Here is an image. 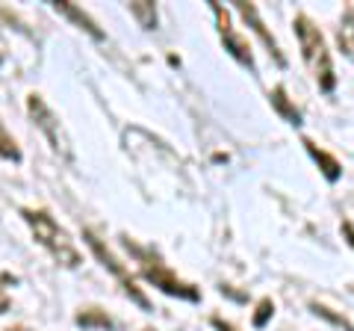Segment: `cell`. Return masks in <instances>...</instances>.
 <instances>
[{"label":"cell","instance_id":"1","mask_svg":"<svg viewBox=\"0 0 354 331\" xmlns=\"http://www.w3.org/2000/svg\"><path fill=\"white\" fill-rule=\"evenodd\" d=\"M292 27H295V36H298V45H301V57L307 62V69L313 71V77L319 80V89H322V92H334L337 77H334L330 53H328V45H325L319 27L307 15H295Z\"/></svg>","mask_w":354,"mask_h":331},{"label":"cell","instance_id":"2","mask_svg":"<svg viewBox=\"0 0 354 331\" xmlns=\"http://www.w3.org/2000/svg\"><path fill=\"white\" fill-rule=\"evenodd\" d=\"M21 216H24V222L32 228V237H36V242L50 251L53 260L62 263V267H68V269L80 267V251L74 249L71 237L57 225V219H53L48 211H30V207H24Z\"/></svg>","mask_w":354,"mask_h":331},{"label":"cell","instance_id":"3","mask_svg":"<svg viewBox=\"0 0 354 331\" xmlns=\"http://www.w3.org/2000/svg\"><path fill=\"white\" fill-rule=\"evenodd\" d=\"M127 246H130V242H127ZM130 249L136 251V258L142 260V275H145V278H148L153 287H160L165 296H177V299H186V302H198V299H201L198 287L180 281V278H177V275H174L169 267H165L160 258H151L148 251H142L139 246H130Z\"/></svg>","mask_w":354,"mask_h":331},{"label":"cell","instance_id":"4","mask_svg":"<svg viewBox=\"0 0 354 331\" xmlns=\"http://www.w3.org/2000/svg\"><path fill=\"white\" fill-rule=\"evenodd\" d=\"M27 109H30L32 121H36V127L41 130L44 136H48L50 148L57 151L62 160H74L71 139L65 136V130H62V125H59V118L53 116V109H50L48 104H44V98H41V95H30V98H27Z\"/></svg>","mask_w":354,"mask_h":331},{"label":"cell","instance_id":"5","mask_svg":"<svg viewBox=\"0 0 354 331\" xmlns=\"http://www.w3.org/2000/svg\"><path fill=\"white\" fill-rule=\"evenodd\" d=\"M83 240H86V246H88V249H92V251H95V258H97V260H101V263H104V267H106V269H109V272H113V275H115V278L121 281V287H124V293L130 296V299H133V302H136V305L142 307V311H151V302H148V296H145V293H142V290H139V287H136V281H133V278H130V275H127V269H124V267H121V260H118V258L113 255V251H109V249L104 246V242H101V240H97V237L92 234V231H83Z\"/></svg>","mask_w":354,"mask_h":331},{"label":"cell","instance_id":"6","mask_svg":"<svg viewBox=\"0 0 354 331\" xmlns=\"http://www.w3.org/2000/svg\"><path fill=\"white\" fill-rule=\"evenodd\" d=\"M209 9H213V15H216L218 36H221V42H225V51H227L236 62H242L245 69H251V71H254V53H251V48H248V42L242 39L234 27H230V15H227V9L221 6V3H216V0H209Z\"/></svg>","mask_w":354,"mask_h":331},{"label":"cell","instance_id":"7","mask_svg":"<svg viewBox=\"0 0 354 331\" xmlns=\"http://www.w3.org/2000/svg\"><path fill=\"white\" fill-rule=\"evenodd\" d=\"M234 3H236V9H239V15L248 21V27H251L254 33H257L260 42H263L266 48H269V53L274 57V62H278L281 69H283V65H286V57L281 53V48H278V42H274V36H272L269 30H266L263 18H260V12H257V6H254V3H245V0H234Z\"/></svg>","mask_w":354,"mask_h":331},{"label":"cell","instance_id":"8","mask_svg":"<svg viewBox=\"0 0 354 331\" xmlns=\"http://www.w3.org/2000/svg\"><path fill=\"white\" fill-rule=\"evenodd\" d=\"M53 9H57V12H62L65 18H71V21H74V24H77V27H80V30H86V33H88V36H92L95 42H104V30H101V27H97V24H95V21H92V18H88V15L83 12V9H80V6H74V3H68V0H57V3H53Z\"/></svg>","mask_w":354,"mask_h":331},{"label":"cell","instance_id":"9","mask_svg":"<svg viewBox=\"0 0 354 331\" xmlns=\"http://www.w3.org/2000/svg\"><path fill=\"white\" fill-rule=\"evenodd\" d=\"M301 145L307 148V154H310V157L316 160V166H319V169H322L325 181H328V184H337V181H339V175H342V166H339L334 157H330L328 151H322V148H319L313 139H301Z\"/></svg>","mask_w":354,"mask_h":331},{"label":"cell","instance_id":"10","mask_svg":"<svg viewBox=\"0 0 354 331\" xmlns=\"http://www.w3.org/2000/svg\"><path fill=\"white\" fill-rule=\"evenodd\" d=\"M337 48L342 57L354 62V9L351 6L342 9V18L337 27Z\"/></svg>","mask_w":354,"mask_h":331},{"label":"cell","instance_id":"11","mask_svg":"<svg viewBox=\"0 0 354 331\" xmlns=\"http://www.w3.org/2000/svg\"><path fill=\"white\" fill-rule=\"evenodd\" d=\"M269 101H272V107H274V113L283 116V121H290L292 127H301V113H298V109L290 104V98H286L283 86H274L272 95H269Z\"/></svg>","mask_w":354,"mask_h":331},{"label":"cell","instance_id":"12","mask_svg":"<svg viewBox=\"0 0 354 331\" xmlns=\"http://www.w3.org/2000/svg\"><path fill=\"white\" fill-rule=\"evenodd\" d=\"M77 325H83V328H104V331L115 328V323L109 319V314L101 311V307H86L83 314H77Z\"/></svg>","mask_w":354,"mask_h":331},{"label":"cell","instance_id":"13","mask_svg":"<svg viewBox=\"0 0 354 331\" xmlns=\"http://www.w3.org/2000/svg\"><path fill=\"white\" fill-rule=\"evenodd\" d=\"M130 15L139 21L142 30H153V27H157V6L148 3V0H136V3H130Z\"/></svg>","mask_w":354,"mask_h":331},{"label":"cell","instance_id":"14","mask_svg":"<svg viewBox=\"0 0 354 331\" xmlns=\"http://www.w3.org/2000/svg\"><path fill=\"white\" fill-rule=\"evenodd\" d=\"M0 157H3V160H12V163L21 160V151H18V145H15V139L6 134L3 125H0Z\"/></svg>","mask_w":354,"mask_h":331},{"label":"cell","instance_id":"15","mask_svg":"<svg viewBox=\"0 0 354 331\" xmlns=\"http://www.w3.org/2000/svg\"><path fill=\"white\" fill-rule=\"evenodd\" d=\"M310 311H313L316 316H322V319H328V323H334L337 328H342V331H354V325L348 323L346 316H339V314H334V311H328L325 305H310Z\"/></svg>","mask_w":354,"mask_h":331},{"label":"cell","instance_id":"16","mask_svg":"<svg viewBox=\"0 0 354 331\" xmlns=\"http://www.w3.org/2000/svg\"><path fill=\"white\" fill-rule=\"evenodd\" d=\"M272 314H274V302L272 299H260L257 302V311H254V328H266V323L272 319Z\"/></svg>","mask_w":354,"mask_h":331},{"label":"cell","instance_id":"17","mask_svg":"<svg viewBox=\"0 0 354 331\" xmlns=\"http://www.w3.org/2000/svg\"><path fill=\"white\" fill-rule=\"evenodd\" d=\"M342 237H346V242H348V246L354 249V225L348 222V219H346V222H342Z\"/></svg>","mask_w":354,"mask_h":331},{"label":"cell","instance_id":"18","mask_svg":"<svg viewBox=\"0 0 354 331\" xmlns=\"http://www.w3.org/2000/svg\"><path fill=\"white\" fill-rule=\"evenodd\" d=\"M6 311H9V296L0 290V314H6Z\"/></svg>","mask_w":354,"mask_h":331},{"label":"cell","instance_id":"19","mask_svg":"<svg viewBox=\"0 0 354 331\" xmlns=\"http://www.w3.org/2000/svg\"><path fill=\"white\" fill-rule=\"evenodd\" d=\"M6 331H30V328H24V325H15V328H6Z\"/></svg>","mask_w":354,"mask_h":331},{"label":"cell","instance_id":"20","mask_svg":"<svg viewBox=\"0 0 354 331\" xmlns=\"http://www.w3.org/2000/svg\"><path fill=\"white\" fill-rule=\"evenodd\" d=\"M145 331H157V328H145Z\"/></svg>","mask_w":354,"mask_h":331},{"label":"cell","instance_id":"21","mask_svg":"<svg viewBox=\"0 0 354 331\" xmlns=\"http://www.w3.org/2000/svg\"><path fill=\"white\" fill-rule=\"evenodd\" d=\"M0 62H3V60H0Z\"/></svg>","mask_w":354,"mask_h":331}]
</instances>
